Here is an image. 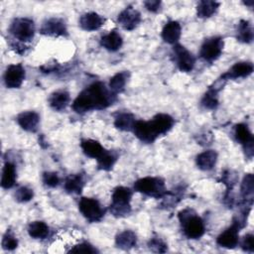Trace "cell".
Segmentation results:
<instances>
[{
	"label": "cell",
	"mask_w": 254,
	"mask_h": 254,
	"mask_svg": "<svg viewBox=\"0 0 254 254\" xmlns=\"http://www.w3.org/2000/svg\"><path fill=\"white\" fill-rule=\"evenodd\" d=\"M116 100L114 94L101 81H95L81 90L72 101L74 112L82 114L92 110H101L109 107Z\"/></svg>",
	"instance_id": "obj_1"
},
{
	"label": "cell",
	"mask_w": 254,
	"mask_h": 254,
	"mask_svg": "<svg viewBox=\"0 0 254 254\" xmlns=\"http://www.w3.org/2000/svg\"><path fill=\"white\" fill-rule=\"evenodd\" d=\"M185 236L189 239H199L205 232L204 221L191 208H185L178 214Z\"/></svg>",
	"instance_id": "obj_2"
},
{
	"label": "cell",
	"mask_w": 254,
	"mask_h": 254,
	"mask_svg": "<svg viewBox=\"0 0 254 254\" xmlns=\"http://www.w3.org/2000/svg\"><path fill=\"white\" fill-rule=\"evenodd\" d=\"M247 218L248 214L245 213H240L238 216H235L231 225L217 236V245L227 249L235 248L239 243V231L247 224Z\"/></svg>",
	"instance_id": "obj_3"
},
{
	"label": "cell",
	"mask_w": 254,
	"mask_h": 254,
	"mask_svg": "<svg viewBox=\"0 0 254 254\" xmlns=\"http://www.w3.org/2000/svg\"><path fill=\"white\" fill-rule=\"evenodd\" d=\"M132 190L127 187H116L111 195V204L109 210L115 217H125L131 212Z\"/></svg>",
	"instance_id": "obj_4"
},
{
	"label": "cell",
	"mask_w": 254,
	"mask_h": 254,
	"mask_svg": "<svg viewBox=\"0 0 254 254\" xmlns=\"http://www.w3.org/2000/svg\"><path fill=\"white\" fill-rule=\"evenodd\" d=\"M134 190L147 196L162 198L168 191L165 181L159 177H144L134 183Z\"/></svg>",
	"instance_id": "obj_5"
},
{
	"label": "cell",
	"mask_w": 254,
	"mask_h": 254,
	"mask_svg": "<svg viewBox=\"0 0 254 254\" xmlns=\"http://www.w3.org/2000/svg\"><path fill=\"white\" fill-rule=\"evenodd\" d=\"M9 32L15 40L25 44L27 42L32 41L35 36V23L30 18H15L9 27Z\"/></svg>",
	"instance_id": "obj_6"
},
{
	"label": "cell",
	"mask_w": 254,
	"mask_h": 254,
	"mask_svg": "<svg viewBox=\"0 0 254 254\" xmlns=\"http://www.w3.org/2000/svg\"><path fill=\"white\" fill-rule=\"evenodd\" d=\"M78 209L82 216L90 223L99 222L105 214V210L100 202L93 197H81L78 201Z\"/></svg>",
	"instance_id": "obj_7"
},
{
	"label": "cell",
	"mask_w": 254,
	"mask_h": 254,
	"mask_svg": "<svg viewBox=\"0 0 254 254\" xmlns=\"http://www.w3.org/2000/svg\"><path fill=\"white\" fill-rule=\"evenodd\" d=\"M223 47H224L223 38L218 36L207 38L203 41L200 47L199 56L205 62L213 63L221 56Z\"/></svg>",
	"instance_id": "obj_8"
},
{
	"label": "cell",
	"mask_w": 254,
	"mask_h": 254,
	"mask_svg": "<svg viewBox=\"0 0 254 254\" xmlns=\"http://www.w3.org/2000/svg\"><path fill=\"white\" fill-rule=\"evenodd\" d=\"M173 56L178 68L183 72H190L195 64V58L184 46L176 44L173 47Z\"/></svg>",
	"instance_id": "obj_9"
},
{
	"label": "cell",
	"mask_w": 254,
	"mask_h": 254,
	"mask_svg": "<svg viewBox=\"0 0 254 254\" xmlns=\"http://www.w3.org/2000/svg\"><path fill=\"white\" fill-rule=\"evenodd\" d=\"M235 140L242 145L245 156L248 159H252L254 154V138L253 134L244 123H239L234 126Z\"/></svg>",
	"instance_id": "obj_10"
},
{
	"label": "cell",
	"mask_w": 254,
	"mask_h": 254,
	"mask_svg": "<svg viewBox=\"0 0 254 254\" xmlns=\"http://www.w3.org/2000/svg\"><path fill=\"white\" fill-rule=\"evenodd\" d=\"M25 77V67L21 64H14L7 66L3 78L7 88H19L24 82Z\"/></svg>",
	"instance_id": "obj_11"
},
{
	"label": "cell",
	"mask_w": 254,
	"mask_h": 254,
	"mask_svg": "<svg viewBox=\"0 0 254 254\" xmlns=\"http://www.w3.org/2000/svg\"><path fill=\"white\" fill-rule=\"evenodd\" d=\"M40 33L44 36L65 37L67 36V28L65 22L62 18L53 17L43 22Z\"/></svg>",
	"instance_id": "obj_12"
},
{
	"label": "cell",
	"mask_w": 254,
	"mask_h": 254,
	"mask_svg": "<svg viewBox=\"0 0 254 254\" xmlns=\"http://www.w3.org/2000/svg\"><path fill=\"white\" fill-rule=\"evenodd\" d=\"M135 136L145 144H152L159 137L155 132L150 120H136L133 130Z\"/></svg>",
	"instance_id": "obj_13"
},
{
	"label": "cell",
	"mask_w": 254,
	"mask_h": 254,
	"mask_svg": "<svg viewBox=\"0 0 254 254\" xmlns=\"http://www.w3.org/2000/svg\"><path fill=\"white\" fill-rule=\"evenodd\" d=\"M253 68V64L251 62H238L235 63L227 71L221 74L219 78L225 82L230 79L244 78L252 74Z\"/></svg>",
	"instance_id": "obj_14"
},
{
	"label": "cell",
	"mask_w": 254,
	"mask_h": 254,
	"mask_svg": "<svg viewBox=\"0 0 254 254\" xmlns=\"http://www.w3.org/2000/svg\"><path fill=\"white\" fill-rule=\"evenodd\" d=\"M141 14L138 10L133 8L132 6H127L124 10H122L118 17L117 21L121 25L124 30L133 31L141 22Z\"/></svg>",
	"instance_id": "obj_15"
},
{
	"label": "cell",
	"mask_w": 254,
	"mask_h": 254,
	"mask_svg": "<svg viewBox=\"0 0 254 254\" xmlns=\"http://www.w3.org/2000/svg\"><path fill=\"white\" fill-rule=\"evenodd\" d=\"M225 82H222V80L217 79L215 82H213L212 85H210L207 89V91L203 94L200 104L204 109L207 110H213L218 106V93L223 88V85Z\"/></svg>",
	"instance_id": "obj_16"
},
{
	"label": "cell",
	"mask_w": 254,
	"mask_h": 254,
	"mask_svg": "<svg viewBox=\"0 0 254 254\" xmlns=\"http://www.w3.org/2000/svg\"><path fill=\"white\" fill-rule=\"evenodd\" d=\"M18 125L30 133L37 132L40 124V115L36 111H23L16 117Z\"/></svg>",
	"instance_id": "obj_17"
},
{
	"label": "cell",
	"mask_w": 254,
	"mask_h": 254,
	"mask_svg": "<svg viewBox=\"0 0 254 254\" xmlns=\"http://www.w3.org/2000/svg\"><path fill=\"white\" fill-rule=\"evenodd\" d=\"M105 23V18L96 12H87L79 17L78 24L80 28L87 32L100 29Z\"/></svg>",
	"instance_id": "obj_18"
},
{
	"label": "cell",
	"mask_w": 254,
	"mask_h": 254,
	"mask_svg": "<svg viewBox=\"0 0 254 254\" xmlns=\"http://www.w3.org/2000/svg\"><path fill=\"white\" fill-rule=\"evenodd\" d=\"M150 122L159 137L167 134L175 125V119L167 113L156 114Z\"/></svg>",
	"instance_id": "obj_19"
},
{
	"label": "cell",
	"mask_w": 254,
	"mask_h": 254,
	"mask_svg": "<svg viewBox=\"0 0 254 254\" xmlns=\"http://www.w3.org/2000/svg\"><path fill=\"white\" fill-rule=\"evenodd\" d=\"M253 193H254V178L252 174H246L242 180L240 186L241 200L239 202L240 206H251L253 203Z\"/></svg>",
	"instance_id": "obj_20"
},
{
	"label": "cell",
	"mask_w": 254,
	"mask_h": 254,
	"mask_svg": "<svg viewBox=\"0 0 254 254\" xmlns=\"http://www.w3.org/2000/svg\"><path fill=\"white\" fill-rule=\"evenodd\" d=\"M181 35H182L181 24L175 20L168 21L163 27V30L161 33V36L164 42L171 45L178 44L181 38Z\"/></svg>",
	"instance_id": "obj_21"
},
{
	"label": "cell",
	"mask_w": 254,
	"mask_h": 254,
	"mask_svg": "<svg viewBox=\"0 0 254 254\" xmlns=\"http://www.w3.org/2000/svg\"><path fill=\"white\" fill-rule=\"evenodd\" d=\"M122 45L123 39L116 30L108 32L107 34L103 35L100 39V46L109 52L118 51L122 47Z\"/></svg>",
	"instance_id": "obj_22"
},
{
	"label": "cell",
	"mask_w": 254,
	"mask_h": 254,
	"mask_svg": "<svg viewBox=\"0 0 254 254\" xmlns=\"http://www.w3.org/2000/svg\"><path fill=\"white\" fill-rule=\"evenodd\" d=\"M217 161V153L214 150H205L195 157V164L201 171H210Z\"/></svg>",
	"instance_id": "obj_23"
},
{
	"label": "cell",
	"mask_w": 254,
	"mask_h": 254,
	"mask_svg": "<svg viewBox=\"0 0 254 254\" xmlns=\"http://www.w3.org/2000/svg\"><path fill=\"white\" fill-rule=\"evenodd\" d=\"M70 102V95L66 90H58L49 97V105L55 111L64 110Z\"/></svg>",
	"instance_id": "obj_24"
},
{
	"label": "cell",
	"mask_w": 254,
	"mask_h": 254,
	"mask_svg": "<svg viewBox=\"0 0 254 254\" xmlns=\"http://www.w3.org/2000/svg\"><path fill=\"white\" fill-rule=\"evenodd\" d=\"M80 148L85 156L95 160L100 158L105 151L103 146L93 139H82L80 141Z\"/></svg>",
	"instance_id": "obj_25"
},
{
	"label": "cell",
	"mask_w": 254,
	"mask_h": 254,
	"mask_svg": "<svg viewBox=\"0 0 254 254\" xmlns=\"http://www.w3.org/2000/svg\"><path fill=\"white\" fill-rule=\"evenodd\" d=\"M115 245L122 250H130L137 245V235L134 231L126 229L115 237Z\"/></svg>",
	"instance_id": "obj_26"
},
{
	"label": "cell",
	"mask_w": 254,
	"mask_h": 254,
	"mask_svg": "<svg viewBox=\"0 0 254 254\" xmlns=\"http://www.w3.org/2000/svg\"><path fill=\"white\" fill-rule=\"evenodd\" d=\"M85 185L84 176L81 174H72L65 178L64 183V190L68 193L78 194L81 192Z\"/></svg>",
	"instance_id": "obj_27"
},
{
	"label": "cell",
	"mask_w": 254,
	"mask_h": 254,
	"mask_svg": "<svg viewBox=\"0 0 254 254\" xmlns=\"http://www.w3.org/2000/svg\"><path fill=\"white\" fill-rule=\"evenodd\" d=\"M16 180H17V170L15 165L8 161L5 162L2 169L1 187L5 190H9L15 186Z\"/></svg>",
	"instance_id": "obj_28"
},
{
	"label": "cell",
	"mask_w": 254,
	"mask_h": 254,
	"mask_svg": "<svg viewBox=\"0 0 254 254\" xmlns=\"http://www.w3.org/2000/svg\"><path fill=\"white\" fill-rule=\"evenodd\" d=\"M254 32L252 24L247 20H240L236 29V39L243 44L252 43Z\"/></svg>",
	"instance_id": "obj_29"
},
{
	"label": "cell",
	"mask_w": 254,
	"mask_h": 254,
	"mask_svg": "<svg viewBox=\"0 0 254 254\" xmlns=\"http://www.w3.org/2000/svg\"><path fill=\"white\" fill-rule=\"evenodd\" d=\"M129 77L130 72L128 70H122L115 73L109 80L108 88L116 95L118 93H121L124 90Z\"/></svg>",
	"instance_id": "obj_30"
},
{
	"label": "cell",
	"mask_w": 254,
	"mask_h": 254,
	"mask_svg": "<svg viewBox=\"0 0 254 254\" xmlns=\"http://www.w3.org/2000/svg\"><path fill=\"white\" fill-rule=\"evenodd\" d=\"M136 122L135 116L130 112H118L114 116V126L120 131H132Z\"/></svg>",
	"instance_id": "obj_31"
},
{
	"label": "cell",
	"mask_w": 254,
	"mask_h": 254,
	"mask_svg": "<svg viewBox=\"0 0 254 254\" xmlns=\"http://www.w3.org/2000/svg\"><path fill=\"white\" fill-rule=\"evenodd\" d=\"M219 6H220L219 2L211 1V0H201L197 3L196 15L198 18H201V19L209 18L216 13Z\"/></svg>",
	"instance_id": "obj_32"
},
{
	"label": "cell",
	"mask_w": 254,
	"mask_h": 254,
	"mask_svg": "<svg viewBox=\"0 0 254 254\" xmlns=\"http://www.w3.org/2000/svg\"><path fill=\"white\" fill-rule=\"evenodd\" d=\"M28 234L34 239H46L50 234V227L44 221H32L28 225Z\"/></svg>",
	"instance_id": "obj_33"
},
{
	"label": "cell",
	"mask_w": 254,
	"mask_h": 254,
	"mask_svg": "<svg viewBox=\"0 0 254 254\" xmlns=\"http://www.w3.org/2000/svg\"><path fill=\"white\" fill-rule=\"evenodd\" d=\"M118 157H119V155L116 151L105 149V151L101 155V157L96 160L98 169L102 170V171H110L113 168V166L115 165V163L117 162Z\"/></svg>",
	"instance_id": "obj_34"
},
{
	"label": "cell",
	"mask_w": 254,
	"mask_h": 254,
	"mask_svg": "<svg viewBox=\"0 0 254 254\" xmlns=\"http://www.w3.org/2000/svg\"><path fill=\"white\" fill-rule=\"evenodd\" d=\"M14 196L18 202L25 203L34 197V190L27 186H22L16 190Z\"/></svg>",
	"instance_id": "obj_35"
},
{
	"label": "cell",
	"mask_w": 254,
	"mask_h": 254,
	"mask_svg": "<svg viewBox=\"0 0 254 254\" xmlns=\"http://www.w3.org/2000/svg\"><path fill=\"white\" fill-rule=\"evenodd\" d=\"M18 247V239L13 232L7 229L2 238V248L7 251H13Z\"/></svg>",
	"instance_id": "obj_36"
},
{
	"label": "cell",
	"mask_w": 254,
	"mask_h": 254,
	"mask_svg": "<svg viewBox=\"0 0 254 254\" xmlns=\"http://www.w3.org/2000/svg\"><path fill=\"white\" fill-rule=\"evenodd\" d=\"M238 181L237 175L230 170H225L221 174V182L226 186V190H232Z\"/></svg>",
	"instance_id": "obj_37"
},
{
	"label": "cell",
	"mask_w": 254,
	"mask_h": 254,
	"mask_svg": "<svg viewBox=\"0 0 254 254\" xmlns=\"http://www.w3.org/2000/svg\"><path fill=\"white\" fill-rule=\"evenodd\" d=\"M42 181L44 185L48 188H56L60 185L61 179L59 175L55 172H45L42 176Z\"/></svg>",
	"instance_id": "obj_38"
},
{
	"label": "cell",
	"mask_w": 254,
	"mask_h": 254,
	"mask_svg": "<svg viewBox=\"0 0 254 254\" xmlns=\"http://www.w3.org/2000/svg\"><path fill=\"white\" fill-rule=\"evenodd\" d=\"M151 251L156 253H165L168 250V245L160 237H152L148 243Z\"/></svg>",
	"instance_id": "obj_39"
},
{
	"label": "cell",
	"mask_w": 254,
	"mask_h": 254,
	"mask_svg": "<svg viewBox=\"0 0 254 254\" xmlns=\"http://www.w3.org/2000/svg\"><path fill=\"white\" fill-rule=\"evenodd\" d=\"M70 253H98V250L88 242H81L68 250Z\"/></svg>",
	"instance_id": "obj_40"
},
{
	"label": "cell",
	"mask_w": 254,
	"mask_h": 254,
	"mask_svg": "<svg viewBox=\"0 0 254 254\" xmlns=\"http://www.w3.org/2000/svg\"><path fill=\"white\" fill-rule=\"evenodd\" d=\"M241 248L243 251L248 253L254 252V236L252 233H247L241 240Z\"/></svg>",
	"instance_id": "obj_41"
},
{
	"label": "cell",
	"mask_w": 254,
	"mask_h": 254,
	"mask_svg": "<svg viewBox=\"0 0 254 254\" xmlns=\"http://www.w3.org/2000/svg\"><path fill=\"white\" fill-rule=\"evenodd\" d=\"M144 6L148 11L152 13H157L162 8V2L159 0H148L144 2Z\"/></svg>",
	"instance_id": "obj_42"
}]
</instances>
